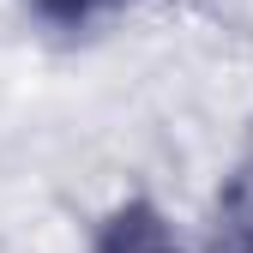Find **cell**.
I'll return each instance as SVG.
<instances>
[{
    "label": "cell",
    "instance_id": "6da1fadb",
    "mask_svg": "<svg viewBox=\"0 0 253 253\" xmlns=\"http://www.w3.org/2000/svg\"><path fill=\"white\" fill-rule=\"evenodd\" d=\"M90 253H187L175 241V229L163 223V211L151 199H126L109 211V223L97 229V247Z\"/></svg>",
    "mask_w": 253,
    "mask_h": 253
},
{
    "label": "cell",
    "instance_id": "3957f363",
    "mask_svg": "<svg viewBox=\"0 0 253 253\" xmlns=\"http://www.w3.org/2000/svg\"><path fill=\"white\" fill-rule=\"evenodd\" d=\"M30 6H37V18H48V24H60V30H84V24L121 12L126 0H30Z\"/></svg>",
    "mask_w": 253,
    "mask_h": 253
},
{
    "label": "cell",
    "instance_id": "7a4b0ae2",
    "mask_svg": "<svg viewBox=\"0 0 253 253\" xmlns=\"http://www.w3.org/2000/svg\"><path fill=\"white\" fill-rule=\"evenodd\" d=\"M211 253H253V169H235L217 193V235Z\"/></svg>",
    "mask_w": 253,
    "mask_h": 253
}]
</instances>
